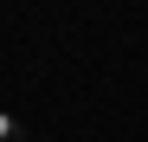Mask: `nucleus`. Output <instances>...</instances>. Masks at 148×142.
<instances>
[{
    "instance_id": "obj_1",
    "label": "nucleus",
    "mask_w": 148,
    "mask_h": 142,
    "mask_svg": "<svg viewBox=\"0 0 148 142\" xmlns=\"http://www.w3.org/2000/svg\"><path fill=\"white\" fill-rule=\"evenodd\" d=\"M0 142H26V123H19L13 110H0Z\"/></svg>"
}]
</instances>
